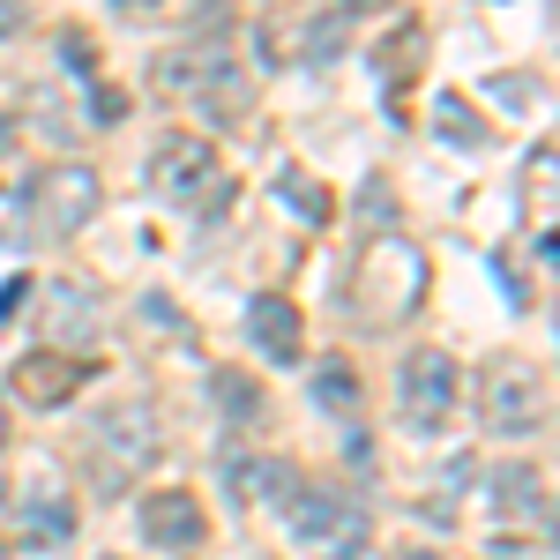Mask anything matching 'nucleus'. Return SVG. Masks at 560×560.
Returning a JSON list of instances; mask_svg holds the SVG:
<instances>
[{
    "mask_svg": "<svg viewBox=\"0 0 560 560\" xmlns=\"http://www.w3.org/2000/svg\"><path fill=\"white\" fill-rule=\"evenodd\" d=\"M419 306H427V247H419V240L388 232V240H374L366 255L351 261L345 314L359 329H396V322L419 314Z\"/></svg>",
    "mask_w": 560,
    "mask_h": 560,
    "instance_id": "nucleus-1",
    "label": "nucleus"
},
{
    "mask_svg": "<svg viewBox=\"0 0 560 560\" xmlns=\"http://www.w3.org/2000/svg\"><path fill=\"white\" fill-rule=\"evenodd\" d=\"M150 83L165 90V97H179V105H195V113H210V120H232V113H247V75H240V60H232V45H179V52H165L158 60V75Z\"/></svg>",
    "mask_w": 560,
    "mask_h": 560,
    "instance_id": "nucleus-2",
    "label": "nucleus"
},
{
    "mask_svg": "<svg viewBox=\"0 0 560 560\" xmlns=\"http://www.w3.org/2000/svg\"><path fill=\"white\" fill-rule=\"evenodd\" d=\"M150 187L173 202V210H195V217H217L240 187L224 179V165H217V150L202 142V135L173 128L158 150H150Z\"/></svg>",
    "mask_w": 560,
    "mask_h": 560,
    "instance_id": "nucleus-3",
    "label": "nucleus"
},
{
    "mask_svg": "<svg viewBox=\"0 0 560 560\" xmlns=\"http://www.w3.org/2000/svg\"><path fill=\"white\" fill-rule=\"evenodd\" d=\"M478 411H486V427L501 433V441L538 433V427H546V411H553V382H546V366L523 359V351H501V359L478 374Z\"/></svg>",
    "mask_w": 560,
    "mask_h": 560,
    "instance_id": "nucleus-4",
    "label": "nucleus"
},
{
    "mask_svg": "<svg viewBox=\"0 0 560 560\" xmlns=\"http://www.w3.org/2000/svg\"><path fill=\"white\" fill-rule=\"evenodd\" d=\"M284 523H292V538H300V546H314L322 560H359V553H366V538H374L366 509H351V493L314 486V478H300V486H292Z\"/></svg>",
    "mask_w": 560,
    "mask_h": 560,
    "instance_id": "nucleus-5",
    "label": "nucleus"
},
{
    "mask_svg": "<svg viewBox=\"0 0 560 560\" xmlns=\"http://www.w3.org/2000/svg\"><path fill=\"white\" fill-rule=\"evenodd\" d=\"M396 404H404V427L411 433H441L464 404V366L441 345H419L404 366H396Z\"/></svg>",
    "mask_w": 560,
    "mask_h": 560,
    "instance_id": "nucleus-6",
    "label": "nucleus"
},
{
    "mask_svg": "<svg viewBox=\"0 0 560 560\" xmlns=\"http://www.w3.org/2000/svg\"><path fill=\"white\" fill-rule=\"evenodd\" d=\"M23 202H31V232H38V240H68V232H83L90 217H97L105 179L90 173V165H45Z\"/></svg>",
    "mask_w": 560,
    "mask_h": 560,
    "instance_id": "nucleus-7",
    "label": "nucleus"
},
{
    "mask_svg": "<svg viewBox=\"0 0 560 560\" xmlns=\"http://www.w3.org/2000/svg\"><path fill=\"white\" fill-rule=\"evenodd\" d=\"M158 441H165V433H158V419H150V404L105 411V419H97V471H105L97 486L120 493L135 471H150V464H158Z\"/></svg>",
    "mask_w": 560,
    "mask_h": 560,
    "instance_id": "nucleus-8",
    "label": "nucleus"
},
{
    "mask_svg": "<svg viewBox=\"0 0 560 560\" xmlns=\"http://www.w3.org/2000/svg\"><path fill=\"white\" fill-rule=\"evenodd\" d=\"M135 523H142V538H150L158 553H195V546L210 538V516H202V501H195L187 486H158V493H142Z\"/></svg>",
    "mask_w": 560,
    "mask_h": 560,
    "instance_id": "nucleus-9",
    "label": "nucleus"
},
{
    "mask_svg": "<svg viewBox=\"0 0 560 560\" xmlns=\"http://www.w3.org/2000/svg\"><path fill=\"white\" fill-rule=\"evenodd\" d=\"M97 374V359H83V351H23L15 359V396L23 404H38V411H60L68 396H83V382Z\"/></svg>",
    "mask_w": 560,
    "mask_h": 560,
    "instance_id": "nucleus-10",
    "label": "nucleus"
},
{
    "mask_svg": "<svg viewBox=\"0 0 560 560\" xmlns=\"http://www.w3.org/2000/svg\"><path fill=\"white\" fill-rule=\"evenodd\" d=\"M486 486H493L501 523H530V530H538V546L553 538V486H546V471H538V464H501Z\"/></svg>",
    "mask_w": 560,
    "mask_h": 560,
    "instance_id": "nucleus-11",
    "label": "nucleus"
},
{
    "mask_svg": "<svg viewBox=\"0 0 560 560\" xmlns=\"http://www.w3.org/2000/svg\"><path fill=\"white\" fill-rule=\"evenodd\" d=\"M247 337H255L261 359H300L306 351V314L284 292H255L247 300Z\"/></svg>",
    "mask_w": 560,
    "mask_h": 560,
    "instance_id": "nucleus-12",
    "label": "nucleus"
},
{
    "mask_svg": "<svg viewBox=\"0 0 560 560\" xmlns=\"http://www.w3.org/2000/svg\"><path fill=\"white\" fill-rule=\"evenodd\" d=\"M68 538H75V501L38 478L23 493V546H68Z\"/></svg>",
    "mask_w": 560,
    "mask_h": 560,
    "instance_id": "nucleus-13",
    "label": "nucleus"
},
{
    "mask_svg": "<svg viewBox=\"0 0 560 560\" xmlns=\"http://www.w3.org/2000/svg\"><path fill=\"white\" fill-rule=\"evenodd\" d=\"M433 128H441V142H456V150H486V142H493L486 113H478L464 90H441V97H433Z\"/></svg>",
    "mask_w": 560,
    "mask_h": 560,
    "instance_id": "nucleus-14",
    "label": "nucleus"
},
{
    "mask_svg": "<svg viewBox=\"0 0 560 560\" xmlns=\"http://www.w3.org/2000/svg\"><path fill=\"white\" fill-rule=\"evenodd\" d=\"M277 210L300 217V224H329V217H337V195H329L314 173H300V165H292V173H277Z\"/></svg>",
    "mask_w": 560,
    "mask_h": 560,
    "instance_id": "nucleus-15",
    "label": "nucleus"
},
{
    "mask_svg": "<svg viewBox=\"0 0 560 560\" xmlns=\"http://www.w3.org/2000/svg\"><path fill=\"white\" fill-rule=\"evenodd\" d=\"M314 404H322L329 419H359V404H366L359 366H351V359H322V366H314Z\"/></svg>",
    "mask_w": 560,
    "mask_h": 560,
    "instance_id": "nucleus-16",
    "label": "nucleus"
},
{
    "mask_svg": "<svg viewBox=\"0 0 560 560\" xmlns=\"http://www.w3.org/2000/svg\"><path fill=\"white\" fill-rule=\"evenodd\" d=\"M45 300H52V329H68V337H83V329H97V306H90V284H52Z\"/></svg>",
    "mask_w": 560,
    "mask_h": 560,
    "instance_id": "nucleus-17",
    "label": "nucleus"
},
{
    "mask_svg": "<svg viewBox=\"0 0 560 560\" xmlns=\"http://www.w3.org/2000/svg\"><path fill=\"white\" fill-rule=\"evenodd\" d=\"M210 388H217V404H224V411H240V427H261V388L247 382V374H232V366H224Z\"/></svg>",
    "mask_w": 560,
    "mask_h": 560,
    "instance_id": "nucleus-18",
    "label": "nucleus"
},
{
    "mask_svg": "<svg viewBox=\"0 0 560 560\" xmlns=\"http://www.w3.org/2000/svg\"><path fill=\"white\" fill-rule=\"evenodd\" d=\"M90 113H97V128H120V120H128V90L97 83V90H90Z\"/></svg>",
    "mask_w": 560,
    "mask_h": 560,
    "instance_id": "nucleus-19",
    "label": "nucleus"
},
{
    "mask_svg": "<svg viewBox=\"0 0 560 560\" xmlns=\"http://www.w3.org/2000/svg\"><path fill=\"white\" fill-rule=\"evenodd\" d=\"M23 300H31V277H15V284L0 292V322H15V314H23Z\"/></svg>",
    "mask_w": 560,
    "mask_h": 560,
    "instance_id": "nucleus-20",
    "label": "nucleus"
},
{
    "mask_svg": "<svg viewBox=\"0 0 560 560\" xmlns=\"http://www.w3.org/2000/svg\"><path fill=\"white\" fill-rule=\"evenodd\" d=\"M23 23H31V8H23V0H0V38H15Z\"/></svg>",
    "mask_w": 560,
    "mask_h": 560,
    "instance_id": "nucleus-21",
    "label": "nucleus"
},
{
    "mask_svg": "<svg viewBox=\"0 0 560 560\" xmlns=\"http://www.w3.org/2000/svg\"><path fill=\"white\" fill-rule=\"evenodd\" d=\"M120 8H135V15H158V8H179V0H120Z\"/></svg>",
    "mask_w": 560,
    "mask_h": 560,
    "instance_id": "nucleus-22",
    "label": "nucleus"
},
{
    "mask_svg": "<svg viewBox=\"0 0 560 560\" xmlns=\"http://www.w3.org/2000/svg\"><path fill=\"white\" fill-rule=\"evenodd\" d=\"M345 15H374V8H388V0H337Z\"/></svg>",
    "mask_w": 560,
    "mask_h": 560,
    "instance_id": "nucleus-23",
    "label": "nucleus"
},
{
    "mask_svg": "<svg viewBox=\"0 0 560 560\" xmlns=\"http://www.w3.org/2000/svg\"><path fill=\"white\" fill-rule=\"evenodd\" d=\"M388 560H441V553H427V546H396Z\"/></svg>",
    "mask_w": 560,
    "mask_h": 560,
    "instance_id": "nucleus-24",
    "label": "nucleus"
},
{
    "mask_svg": "<svg viewBox=\"0 0 560 560\" xmlns=\"http://www.w3.org/2000/svg\"><path fill=\"white\" fill-rule=\"evenodd\" d=\"M0 448H8V396H0Z\"/></svg>",
    "mask_w": 560,
    "mask_h": 560,
    "instance_id": "nucleus-25",
    "label": "nucleus"
}]
</instances>
